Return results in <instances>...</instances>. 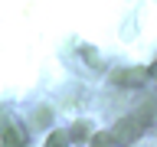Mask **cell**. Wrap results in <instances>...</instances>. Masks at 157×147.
Instances as JSON below:
<instances>
[{
    "instance_id": "obj_4",
    "label": "cell",
    "mask_w": 157,
    "mask_h": 147,
    "mask_svg": "<svg viewBox=\"0 0 157 147\" xmlns=\"http://www.w3.org/2000/svg\"><path fill=\"white\" fill-rule=\"evenodd\" d=\"M3 147H23V134L17 131V124H3Z\"/></svg>"
},
{
    "instance_id": "obj_2",
    "label": "cell",
    "mask_w": 157,
    "mask_h": 147,
    "mask_svg": "<svg viewBox=\"0 0 157 147\" xmlns=\"http://www.w3.org/2000/svg\"><path fill=\"white\" fill-rule=\"evenodd\" d=\"M111 82L118 88H137L147 82V69H115L111 72Z\"/></svg>"
},
{
    "instance_id": "obj_3",
    "label": "cell",
    "mask_w": 157,
    "mask_h": 147,
    "mask_svg": "<svg viewBox=\"0 0 157 147\" xmlns=\"http://www.w3.org/2000/svg\"><path fill=\"white\" fill-rule=\"evenodd\" d=\"M92 137H95V131H92L88 121H75V124L69 127V141L72 144H92Z\"/></svg>"
},
{
    "instance_id": "obj_8",
    "label": "cell",
    "mask_w": 157,
    "mask_h": 147,
    "mask_svg": "<svg viewBox=\"0 0 157 147\" xmlns=\"http://www.w3.org/2000/svg\"><path fill=\"white\" fill-rule=\"evenodd\" d=\"M78 52H82V56H88V66H92V69H101V56H98L92 46H78Z\"/></svg>"
},
{
    "instance_id": "obj_1",
    "label": "cell",
    "mask_w": 157,
    "mask_h": 147,
    "mask_svg": "<svg viewBox=\"0 0 157 147\" xmlns=\"http://www.w3.org/2000/svg\"><path fill=\"white\" fill-rule=\"evenodd\" d=\"M141 131H144V124H141L134 115H128V118H121V121L111 127V137H115V144L131 147L134 141H141Z\"/></svg>"
},
{
    "instance_id": "obj_5",
    "label": "cell",
    "mask_w": 157,
    "mask_h": 147,
    "mask_svg": "<svg viewBox=\"0 0 157 147\" xmlns=\"http://www.w3.org/2000/svg\"><path fill=\"white\" fill-rule=\"evenodd\" d=\"M49 121H52V108H49V105H39L36 115H33V124H36V127H49Z\"/></svg>"
},
{
    "instance_id": "obj_6",
    "label": "cell",
    "mask_w": 157,
    "mask_h": 147,
    "mask_svg": "<svg viewBox=\"0 0 157 147\" xmlns=\"http://www.w3.org/2000/svg\"><path fill=\"white\" fill-rule=\"evenodd\" d=\"M69 144H72V141H69V131H52L43 147H69Z\"/></svg>"
},
{
    "instance_id": "obj_9",
    "label": "cell",
    "mask_w": 157,
    "mask_h": 147,
    "mask_svg": "<svg viewBox=\"0 0 157 147\" xmlns=\"http://www.w3.org/2000/svg\"><path fill=\"white\" fill-rule=\"evenodd\" d=\"M147 75H154V78H157V62H151V66H147Z\"/></svg>"
},
{
    "instance_id": "obj_7",
    "label": "cell",
    "mask_w": 157,
    "mask_h": 147,
    "mask_svg": "<svg viewBox=\"0 0 157 147\" xmlns=\"http://www.w3.org/2000/svg\"><path fill=\"white\" fill-rule=\"evenodd\" d=\"M92 147H115V137H111V131H95V137H92Z\"/></svg>"
}]
</instances>
